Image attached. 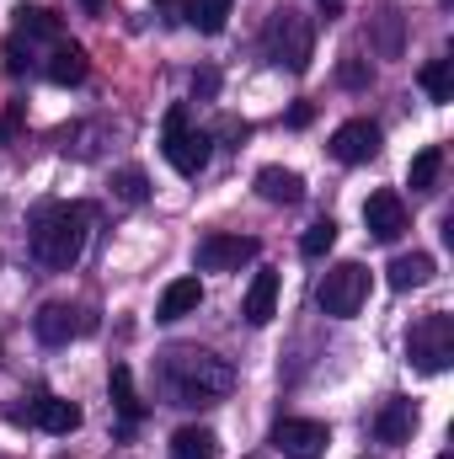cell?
I'll list each match as a JSON object with an SVG mask.
<instances>
[{"mask_svg":"<svg viewBox=\"0 0 454 459\" xmlns=\"http://www.w3.org/2000/svg\"><path fill=\"white\" fill-rule=\"evenodd\" d=\"M406 363H417L423 374H444L454 363V321L439 316H423L412 332H406Z\"/></svg>","mask_w":454,"mask_h":459,"instance_id":"8992f818","label":"cell"},{"mask_svg":"<svg viewBox=\"0 0 454 459\" xmlns=\"http://www.w3.org/2000/svg\"><path fill=\"white\" fill-rule=\"evenodd\" d=\"M209 150H214V134L193 128L188 123V108H171L166 113V128H161V155L177 177H198L209 166Z\"/></svg>","mask_w":454,"mask_h":459,"instance_id":"277c9868","label":"cell"},{"mask_svg":"<svg viewBox=\"0 0 454 459\" xmlns=\"http://www.w3.org/2000/svg\"><path fill=\"white\" fill-rule=\"evenodd\" d=\"M214 455H220V438L209 428L193 422V428H177L171 433V459H214Z\"/></svg>","mask_w":454,"mask_h":459,"instance_id":"44dd1931","label":"cell"},{"mask_svg":"<svg viewBox=\"0 0 454 459\" xmlns=\"http://www.w3.org/2000/svg\"><path fill=\"white\" fill-rule=\"evenodd\" d=\"M433 459H454V455H433Z\"/></svg>","mask_w":454,"mask_h":459,"instance_id":"d6a6232c","label":"cell"},{"mask_svg":"<svg viewBox=\"0 0 454 459\" xmlns=\"http://www.w3.org/2000/svg\"><path fill=\"white\" fill-rule=\"evenodd\" d=\"M32 332H38V342H43V347H65L75 332H81V321H75V310H70V305H59V299H54V305H43V310L32 316Z\"/></svg>","mask_w":454,"mask_h":459,"instance_id":"9a60e30c","label":"cell"},{"mask_svg":"<svg viewBox=\"0 0 454 459\" xmlns=\"http://www.w3.org/2000/svg\"><path fill=\"white\" fill-rule=\"evenodd\" d=\"M439 171H444V150H439V144H423V150L412 155V166H406V187H412V193H433Z\"/></svg>","mask_w":454,"mask_h":459,"instance_id":"603a6c76","label":"cell"},{"mask_svg":"<svg viewBox=\"0 0 454 459\" xmlns=\"http://www.w3.org/2000/svg\"><path fill=\"white\" fill-rule=\"evenodd\" d=\"M155 385L171 406H214V401L230 395L235 368L220 352H204V347H166L161 368H155Z\"/></svg>","mask_w":454,"mask_h":459,"instance_id":"6da1fadb","label":"cell"},{"mask_svg":"<svg viewBox=\"0 0 454 459\" xmlns=\"http://www.w3.org/2000/svg\"><path fill=\"white\" fill-rule=\"evenodd\" d=\"M273 444H278L284 459H321L332 449V428L316 422V417H284L273 428Z\"/></svg>","mask_w":454,"mask_h":459,"instance_id":"52a82bcc","label":"cell"},{"mask_svg":"<svg viewBox=\"0 0 454 459\" xmlns=\"http://www.w3.org/2000/svg\"><path fill=\"white\" fill-rule=\"evenodd\" d=\"M262 48H267V59L273 65H284L289 75H305L310 70V48H316V27H310V16H300V11H273V22H267V32H262Z\"/></svg>","mask_w":454,"mask_h":459,"instance_id":"3957f363","label":"cell"},{"mask_svg":"<svg viewBox=\"0 0 454 459\" xmlns=\"http://www.w3.org/2000/svg\"><path fill=\"white\" fill-rule=\"evenodd\" d=\"M32 70V48H22V38L5 43V75H27Z\"/></svg>","mask_w":454,"mask_h":459,"instance_id":"83f0119b","label":"cell"},{"mask_svg":"<svg viewBox=\"0 0 454 459\" xmlns=\"http://www.w3.org/2000/svg\"><path fill=\"white\" fill-rule=\"evenodd\" d=\"M204 305V283L198 278H177V283H166V294H161V305H155V321H182V316H193Z\"/></svg>","mask_w":454,"mask_h":459,"instance_id":"e0dca14e","label":"cell"},{"mask_svg":"<svg viewBox=\"0 0 454 459\" xmlns=\"http://www.w3.org/2000/svg\"><path fill=\"white\" fill-rule=\"evenodd\" d=\"M220 91V70H198L193 75V97H214Z\"/></svg>","mask_w":454,"mask_h":459,"instance_id":"f1b7e54d","label":"cell"},{"mask_svg":"<svg viewBox=\"0 0 454 459\" xmlns=\"http://www.w3.org/2000/svg\"><path fill=\"white\" fill-rule=\"evenodd\" d=\"M327 5H337V0H327Z\"/></svg>","mask_w":454,"mask_h":459,"instance_id":"836d02e7","label":"cell"},{"mask_svg":"<svg viewBox=\"0 0 454 459\" xmlns=\"http://www.w3.org/2000/svg\"><path fill=\"white\" fill-rule=\"evenodd\" d=\"M332 246H337V220H316V225L300 235V251H305L310 262H321V256H327Z\"/></svg>","mask_w":454,"mask_h":459,"instance_id":"d4e9b609","label":"cell"},{"mask_svg":"<svg viewBox=\"0 0 454 459\" xmlns=\"http://www.w3.org/2000/svg\"><path fill=\"white\" fill-rule=\"evenodd\" d=\"M16 38L59 43V38H65V16H59V11H48V5H16Z\"/></svg>","mask_w":454,"mask_h":459,"instance_id":"ac0fdd59","label":"cell"},{"mask_svg":"<svg viewBox=\"0 0 454 459\" xmlns=\"http://www.w3.org/2000/svg\"><path fill=\"white\" fill-rule=\"evenodd\" d=\"M257 240L251 235H204V246H198V267L204 273H240V267H251L257 262Z\"/></svg>","mask_w":454,"mask_h":459,"instance_id":"ba28073f","label":"cell"},{"mask_svg":"<svg viewBox=\"0 0 454 459\" xmlns=\"http://www.w3.org/2000/svg\"><path fill=\"white\" fill-rule=\"evenodd\" d=\"M16 422H38L43 433H54V438H70L86 417H81V406L75 401H59V395H38L32 401V411H22Z\"/></svg>","mask_w":454,"mask_h":459,"instance_id":"8fae6325","label":"cell"},{"mask_svg":"<svg viewBox=\"0 0 454 459\" xmlns=\"http://www.w3.org/2000/svg\"><path fill=\"white\" fill-rule=\"evenodd\" d=\"M278 289H284V278H278L273 267H262V273L246 283V299H240L246 326H267V321L278 316Z\"/></svg>","mask_w":454,"mask_h":459,"instance_id":"7c38bea8","label":"cell"},{"mask_svg":"<svg viewBox=\"0 0 454 459\" xmlns=\"http://www.w3.org/2000/svg\"><path fill=\"white\" fill-rule=\"evenodd\" d=\"M337 81H342V86H353V91H358V86H369V81H374V70H369V59H342Z\"/></svg>","mask_w":454,"mask_h":459,"instance_id":"4316f807","label":"cell"},{"mask_svg":"<svg viewBox=\"0 0 454 459\" xmlns=\"http://www.w3.org/2000/svg\"><path fill=\"white\" fill-rule=\"evenodd\" d=\"M113 406H118V417H123V428H134L139 417H144V401H139V390H134V368L128 363H113Z\"/></svg>","mask_w":454,"mask_h":459,"instance_id":"ffe728a7","label":"cell"},{"mask_svg":"<svg viewBox=\"0 0 454 459\" xmlns=\"http://www.w3.org/2000/svg\"><path fill=\"white\" fill-rule=\"evenodd\" d=\"M230 5H235V0H188V5H182V22L214 38V32H225V22H230Z\"/></svg>","mask_w":454,"mask_h":459,"instance_id":"7402d4cb","label":"cell"},{"mask_svg":"<svg viewBox=\"0 0 454 459\" xmlns=\"http://www.w3.org/2000/svg\"><path fill=\"white\" fill-rule=\"evenodd\" d=\"M81 5H86V11H102V0H81Z\"/></svg>","mask_w":454,"mask_h":459,"instance_id":"1f68e13d","label":"cell"},{"mask_svg":"<svg viewBox=\"0 0 454 459\" xmlns=\"http://www.w3.org/2000/svg\"><path fill=\"white\" fill-rule=\"evenodd\" d=\"M380 144H385V134H380V123H369V117H347L337 134H332V155H337L342 166H363V160H374Z\"/></svg>","mask_w":454,"mask_h":459,"instance_id":"9c48e42d","label":"cell"},{"mask_svg":"<svg viewBox=\"0 0 454 459\" xmlns=\"http://www.w3.org/2000/svg\"><path fill=\"white\" fill-rule=\"evenodd\" d=\"M417 86L428 91V102H450V97H454V70H450V59H428V65L417 70Z\"/></svg>","mask_w":454,"mask_h":459,"instance_id":"cb8c5ba5","label":"cell"},{"mask_svg":"<svg viewBox=\"0 0 454 459\" xmlns=\"http://www.w3.org/2000/svg\"><path fill=\"white\" fill-rule=\"evenodd\" d=\"M363 299H369V267H363V262H337V267H327V278L316 283V305H321V316H332V321H353V316L363 310Z\"/></svg>","mask_w":454,"mask_h":459,"instance_id":"5b68a950","label":"cell"},{"mask_svg":"<svg viewBox=\"0 0 454 459\" xmlns=\"http://www.w3.org/2000/svg\"><path fill=\"white\" fill-rule=\"evenodd\" d=\"M155 5H161V11H171V16H182V5H188V0H155Z\"/></svg>","mask_w":454,"mask_h":459,"instance_id":"4dcf8cb0","label":"cell"},{"mask_svg":"<svg viewBox=\"0 0 454 459\" xmlns=\"http://www.w3.org/2000/svg\"><path fill=\"white\" fill-rule=\"evenodd\" d=\"M380 43H385V54H396V43H401V27H396V11H385V27H380Z\"/></svg>","mask_w":454,"mask_h":459,"instance_id":"f546056e","label":"cell"},{"mask_svg":"<svg viewBox=\"0 0 454 459\" xmlns=\"http://www.w3.org/2000/svg\"><path fill=\"white\" fill-rule=\"evenodd\" d=\"M86 70H92V65H86V48H81V43H59V48L48 54V65H43V75H48L54 86H81Z\"/></svg>","mask_w":454,"mask_h":459,"instance_id":"d6986e66","label":"cell"},{"mask_svg":"<svg viewBox=\"0 0 454 459\" xmlns=\"http://www.w3.org/2000/svg\"><path fill=\"white\" fill-rule=\"evenodd\" d=\"M412 428H417V406H412L406 395H390V401L380 406V417H374V438H380V444H406Z\"/></svg>","mask_w":454,"mask_h":459,"instance_id":"5bb4252c","label":"cell"},{"mask_svg":"<svg viewBox=\"0 0 454 459\" xmlns=\"http://www.w3.org/2000/svg\"><path fill=\"white\" fill-rule=\"evenodd\" d=\"M257 193H262L267 204H278V209H294V204L305 198V177L289 171V166H262V171H257Z\"/></svg>","mask_w":454,"mask_h":459,"instance_id":"4fadbf2b","label":"cell"},{"mask_svg":"<svg viewBox=\"0 0 454 459\" xmlns=\"http://www.w3.org/2000/svg\"><path fill=\"white\" fill-rule=\"evenodd\" d=\"M428 278H433V256H428V251L390 256V267H385V283H390L396 294H406V289H423Z\"/></svg>","mask_w":454,"mask_h":459,"instance_id":"2e32d148","label":"cell"},{"mask_svg":"<svg viewBox=\"0 0 454 459\" xmlns=\"http://www.w3.org/2000/svg\"><path fill=\"white\" fill-rule=\"evenodd\" d=\"M92 235V209L86 204H38L32 214V256L48 273H70L86 251Z\"/></svg>","mask_w":454,"mask_h":459,"instance_id":"7a4b0ae2","label":"cell"},{"mask_svg":"<svg viewBox=\"0 0 454 459\" xmlns=\"http://www.w3.org/2000/svg\"><path fill=\"white\" fill-rule=\"evenodd\" d=\"M363 225H369L374 240H401V235H406V204H401V193H390V187L369 193V204H363Z\"/></svg>","mask_w":454,"mask_h":459,"instance_id":"30bf717a","label":"cell"},{"mask_svg":"<svg viewBox=\"0 0 454 459\" xmlns=\"http://www.w3.org/2000/svg\"><path fill=\"white\" fill-rule=\"evenodd\" d=\"M113 193L123 204H144V198H150V177H144L139 166H123V171H113Z\"/></svg>","mask_w":454,"mask_h":459,"instance_id":"484cf974","label":"cell"}]
</instances>
